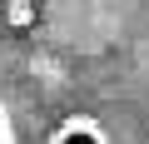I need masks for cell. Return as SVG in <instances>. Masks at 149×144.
<instances>
[{
    "label": "cell",
    "mask_w": 149,
    "mask_h": 144,
    "mask_svg": "<svg viewBox=\"0 0 149 144\" xmlns=\"http://www.w3.org/2000/svg\"><path fill=\"white\" fill-rule=\"evenodd\" d=\"M0 144H15V129H10V109H5V95H0Z\"/></svg>",
    "instance_id": "2"
},
{
    "label": "cell",
    "mask_w": 149,
    "mask_h": 144,
    "mask_svg": "<svg viewBox=\"0 0 149 144\" xmlns=\"http://www.w3.org/2000/svg\"><path fill=\"white\" fill-rule=\"evenodd\" d=\"M45 144H109V139H104V124H100V119H90V114H70V119H60V124L50 129Z\"/></svg>",
    "instance_id": "1"
}]
</instances>
